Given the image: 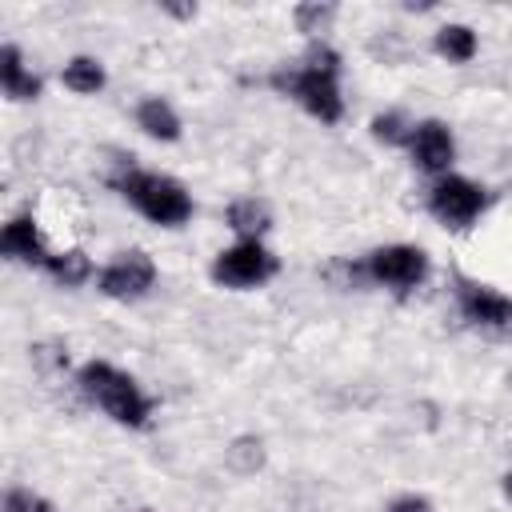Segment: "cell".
<instances>
[{"label": "cell", "mask_w": 512, "mask_h": 512, "mask_svg": "<svg viewBox=\"0 0 512 512\" xmlns=\"http://www.w3.org/2000/svg\"><path fill=\"white\" fill-rule=\"evenodd\" d=\"M76 388H80V396L92 408H100L120 428L144 432L152 424V416H156V400L144 392V384L132 372L116 368L112 360H100V356L96 360H84L76 368Z\"/></svg>", "instance_id": "obj_2"}, {"label": "cell", "mask_w": 512, "mask_h": 512, "mask_svg": "<svg viewBox=\"0 0 512 512\" xmlns=\"http://www.w3.org/2000/svg\"><path fill=\"white\" fill-rule=\"evenodd\" d=\"M384 512H436V504L428 496H420V492H400V496L388 500Z\"/></svg>", "instance_id": "obj_20"}, {"label": "cell", "mask_w": 512, "mask_h": 512, "mask_svg": "<svg viewBox=\"0 0 512 512\" xmlns=\"http://www.w3.org/2000/svg\"><path fill=\"white\" fill-rule=\"evenodd\" d=\"M224 224L232 228L236 240H264L272 232V208L260 196H236L224 208Z\"/></svg>", "instance_id": "obj_14"}, {"label": "cell", "mask_w": 512, "mask_h": 512, "mask_svg": "<svg viewBox=\"0 0 512 512\" xmlns=\"http://www.w3.org/2000/svg\"><path fill=\"white\" fill-rule=\"evenodd\" d=\"M132 120L148 140H160V144H176L184 136V120L168 96H140L132 108Z\"/></svg>", "instance_id": "obj_12"}, {"label": "cell", "mask_w": 512, "mask_h": 512, "mask_svg": "<svg viewBox=\"0 0 512 512\" xmlns=\"http://www.w3.org/2000/svg\"><path fill=\"white\" fill-rule=\"evenodd\" d=\"M292 16H296V28H300V32H308L312 40H324L320 32H328L336 8H332V4H300Z\"/></svg>", "instance_id": "obj_18"}, {"label": "cell", "mask_w": 512, "mask_h": 512, "mask_svg": "<svg viewBox=\"0 0 512 512\" xmlns=\"http://www.w3.org/2000/svg\"><path fill=\"white\" fill-rule=\"evenodd\" d=\"M120 200H128L148 224H160V228H184L196 212V200L192 192L184 188V180L168 176V172H152V168H120L112 180H108Z\"/></svg>", "instance_id": "obj_3"}, {"label": "cell", "mask_w": 512, "mask_h": 512, "mask_svg": "<svg viewBox=\"0 0 512 512\" xmlns=\"http://www.w3.org/2000/svg\"><path fill=\"white\" fill-rule=\"evenodd\" d=\"M412 128H416V120H412V116H404L400 108L376 112V116L368 120V132H372V140H376V144H384V148H408V136H412Z\"/></svg>", "instance_id": "obj_17"}, {"label": "cell", "mask_w": 512, "mask_h": 512, "mask_svg": "<svg viewBox=\"0 0 512 512\" xmlns=\"http://www.w3.org/2000/svg\"><path fill=\"white\" fill-rule=\"evenodd\" d=\"M136 512H156V508H136Z\"/></svg>", "instance_id": "obj_22"}, {"label": "cell", "mask_w": 512, "mask_h": 512, "mask_svg": "<svg viewBox=\"0 0 512 512\" xmlns=\"http://www.w3.org/2000/svg\"><path fill=\"white\" fill-rule=\"evenodd\" d=\"M408 160L428 176V180H436V176H448L452 168H456V132L440 120V116H428V120H416V128H412V136H408Z\"/></svg>", "instance_id": "obj_9"}, {"label": "cell", "mask_w": 512, "mask_h": 512, "mask_svg": "<svg viewBox=\"0 0 512 512\" xmlns=\"http://www.w3.org/2000/svg\"><path fill=\"white\" fill-rule=\"evenodd\" d=\"M156 280H160L156 260L144 248H128V252H116L96 272V292L108 300H120V304H136L156 288Z\"/></svg>", "instance_id": "obj_7"}, {"label": "cell", "mask_w": 512, "mask_h": 512, "mask_svg": "<svg viewBox=\"0 0 512 512\" xmlns=\"http://www.w3.org/2000/svg\"><path fill=\"white\" fill-rule=\"evenodd\" d=\"M4 512H56V504L48 496H40L36 488H24V484H12L4 492Z\"/></svg>", "instance_id": "obj_19"}, {"label": "cell", "mask_w": 512, "mask_h": 512, "mask_svg": "<svg viewBox=\"0 0 512 512\" xmlns=\"http://www.w3.org/2000/svg\"><path fill=\"white\" fill-rule=\"evenodd\" d=\"M52 284H60V288H84V284H92L96 280V264H92V256L84 252V248H76V244H68V248H52V256L44 260V268H40Z\"/></svg>", "instance_id": "obj_13"}, {"label": "cell", "mask_w": 512, "mask_h": 512, "mask_svg": "<svg viewBox=\"0 0 512 512\" xmlns=\"http://www.w3.org/2000/svg\"><path fill=\"white\" fill-rule=\"evenodd\" d=\"M280 272V256L264 244V240H232L228 248H220L208 264V276L216 288L228 292H252L264 288L268 280H276Z\"/></svg>", "instance_id": "obj_6"}, {"label": "cell", "mask_w": 512, "mask_h": 512, "mask_svg": "<svg viewBox=\"0 0 512 512\" xmlns=\"http://www.w3.org/2000/svg\"><path fill=\"white\" fill-rule=\"evenodd\" d=\"M432 52H436L440 60H448V64H472L476 52H480V36H476L472 24L448 20V24H440V28L432 32Z\"/></svg>", "instance_id": "obj_15"}, {"label": "cell", "mask_w": 512, "mask_h": 512, "mask_svg": "<svg viewBox=\"0 0 512 512\" xmlns=\"http://www.w3.org/2000/svg\"><path fill=\"white\" fill-rule=\"evenodd\" d=\"M0 88L12 104L40 100V92H44V80L32 72V64L24 60V48L12 40H4V48H0Z\"/></svg>", "instance_id": "obj_11"}, {"label": "cell", "mask_w": 512, "mask_h": 512, "mask_svg": "<svg viewBox=\"0 0 512 512\" xmlns=\"http://www.w3.org/2000/svg\"><path fill=\"white\" fill-rule=\"evenodd\" d=\"M340 72L344 60L328 40H312L304 60L292 68H276L268 76V84L288 96L292 104H300L312 120L320 124H340L344 120V88H340Z\"/></svg>", "instance_id": "obj_1"}, {"label": "cell", "mask_w": 512, "mask_h": 512, "mask_svg": "<svg viewBox=\"0 0 512 512\" xmlns=\"http://www.w3.org/2000/svg\"><path fill=\"white\" fill-rule=\"evenodd\" d=\"M0 256L12 264H28V268H44V260L52 256L40 220L32 212H12L0 228Z\"/></svg>", "instance_id": "obj_10"}, {"label": "cell", "mask_w": 512, "mask_h": 512, "mask_svg": "<svg viewBox=\"0 0 512 512\" xmlns=\"http://www.w3.org/2000/svg\"><path fill=\"white\" fill-rule=\"evenodd\" d=\"M500 492H504V500L512 504V468H508V472L500 476Z\"/></svg>", "instance_id": "obj_21"}, {"label": "cell", "mask_w": 512, "mask_h": 512, "mask_svg": "<svg viewBox=\"0 0 512 512\" xmlns=\"http://www.w3.org/2000/svg\"><path fill=\"white\" fill-rule=\"evenodd\" d=\"M456 312L464 324L484 328V332H504L512 328V296L484 284V280H468L456 276Z\"/></svg>", "instance_id": "obj_8"}, {"label": "cell", "mask_w": 512, "mask_h": 512, "mask_svg": "<svg viewBox=\"0 0 512 512\" xmlns=\"http://www.w3.org/2000/svg\"><path fill=\"white\" fill-rule=\"evenodd\" d=\"M432 272V256L420 248V244H404V240H392V244H376L372 252L360 256V264L352 268V276L376 284V288H388L396 296H408L416 292Z\"/></svg>", "instance_id": "obj_4"}, {"label": "cell", "mask_w": 512, "mask_h": 512, "mask_svg": "<svg viewBox=\"0 0 512 512\" xmlns=\"http://www.w3.org/2000/svg\"><path fill=\"white\" fill-rule=\"evenodd\" d=\"M492 204V192L472 180V176H460V172H448V176H436L428 180V192H424V208L436 224H444L448 232H468Z\"/></svg>", "instance_id": "obj_5"}, {"label": "cell", "mask_w": 512, "mask_h": 512, "mask_svg": "<svg viewBox=\"0 0 512 512\" xmlns=\"http://www.w3.org/2000/svg\"><path fill=\"white\" fill-rule=\"evenodd\" d=\"M60 84H64L68 92H76V96H96V92H104L108 72H104V64H100L96 56L80 52V56H68V60H64Z\"/></svg>", "instance_id": "obj_16"}]
</instances>
